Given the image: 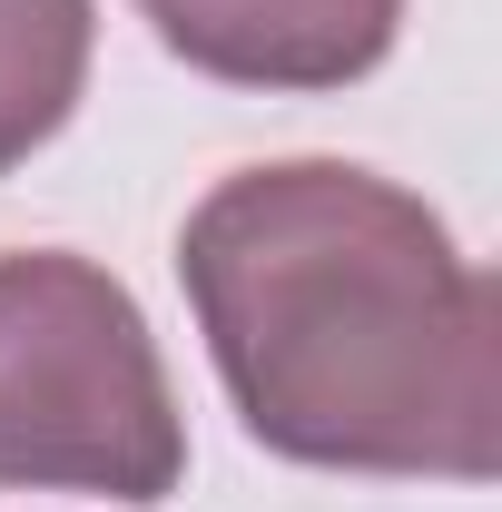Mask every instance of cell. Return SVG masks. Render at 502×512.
I'll return each mask as SVG.
<instances>
[{"instance_id":"obj_1","label":"cell","mask_w":502,"mask_h":512,"mask_svg":"<svg viewBox=\"0 0 502 512\" xmlns=\"http://www.w3.org/2000/svg\"><path fill=\"white\" fill-rule=\"evenodd\" d=\"M237 424L315 473L493 483L502 296L434 207L345 158L237 168L178 227Z\"/></svg>"},{"instance_id":"obj_2","label":"cell","mask_w":502,"mask_h":512,"mask_svg":"<svg viewBox=\"0 0 502 512\" xmlns=\"http://www.w3.org/2000/svg\"><path fill=\"white\" fill-rule=\"evenodd\" d=\"M188 424L158 335L99 256H0V493L178 503Z\"/></svg>"},{"instance_id":"obj_3","label":"cell","mask_w":502,"mask_h":512,"mask_svg":"<svg viewBox=\"0 0 502 512\" xmlns=\"http://www.w3.org/2000/svg\"><path fill=\"white\" fill-rule=\"evenodd\" d=\"M158 50L227 89H355L394 60L404 0H138Z\"/></svg>"},{"instance_id":"obj_4","label":"cell","mask_w":502,"mask_h":512,"mask_svg":"<svg viewBox=\"0 0 502 512\" xmlns=\"http://www.w3.org/2000/svg\"><path fill=\"white\" fill-rule=\"evenodd\" d=\"M99 10L89 0H0V178L50 148L89 89Z\"/></svg>"}]
</instances>
